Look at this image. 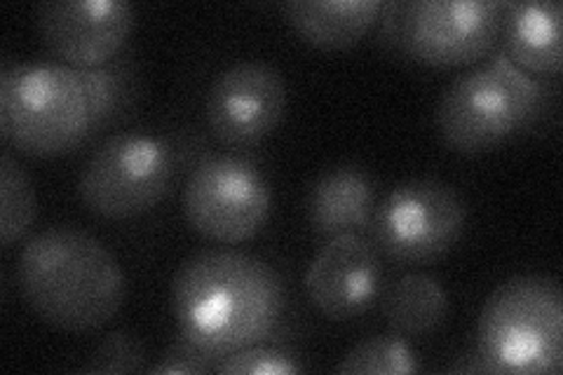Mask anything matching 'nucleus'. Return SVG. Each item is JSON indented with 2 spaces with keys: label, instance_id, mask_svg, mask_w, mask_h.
<instances>
[{
  "label": "nucleus",
  "instance_id": "f257e3e1",
  "mask_svg": "<svg viewBox=\"0 0 563 375\" xmlns=\"http://www.w3.org/2000/svg\"><path fill=\"white\" fill-rule=\"evenodd\" d=\"M172 300L184 341L221 362L268 341L285 315L287 287L263 258L209 249L179 267Z\"/></svg>",
  "mask_w": 563,
  "mask_h": 375
},
{
  "label": "nucleus",
  "instance_id": "f03ea898",
  "mask_svg": "<svg viewBox=\"0 0 563 375\" xmlns=\"http://www.w3.org/2000/svg\"><path fill=\"white\" fill-rule=\"evenodd\" d=\"M20 287L45 324L62 331H92L120 312L125 275L90 232L57 225L33 235L16 267Z\"/></svg>",
  "mask_w": 563,
  "mask_h": 375
},
{
  "label": "nucleus",
  "instance_id": "7ed1b4c3",
  "mask_svg": "<svg viewBox=\"0 0 563 375\" xmlns=\"http://www.w3.org/2000/svg\"><path fill=\"white\" fill-rule=\"evenodd\" d=\"M0 130L10 146L33 157H57L92 136V111L80 68L31 62L0 76Z\"/></svg>",
  "mask_w": 563,
  "mask_h": 375
},
{
  "label": "nucleus",
  "instance_id": "20e7f679",
  "mask_svg": "<svg viewBox=\"0 0 563 375\" xmlns=\"http://www.w3.org/2000/svg\"><path fill=\"white\" fill-rule=\"evenodd\" d=\"M477 354L488 373H561V284L544 275H517L493 289L479 315Z\"/></svg>",
  "mask_w": 563,
  "mask_h": 375
},
{
  "label": "nucleus",
  "instance_id": "39448f33",
  "mask_svg": "<svg viewBox=\"0 0 563 375\" xmlns=\"http://www.w3.org/2000/svg\"><path fill=\"white\" fill-rule=\"evenodd\" d=\"M540 103L542 87L500 49L446 87L437 106V128L451 148L482 153L528 128Z\"/></svg>",
  "mask_w": 563,
  "mask_h": 375
},
{
  "label": "nucleus",
  "instance_id": "423d86ee",
  "mask_svg": "<svg viewBox=\"0 0 563 375\" xmlns=\"http://www.w3.org/2000/svg\"><path fill=\"white\" fill-rule=\"evenodd\" d=\"M505 3L498 0H407L385 3L380 38L426 66L479 62L500 41Z\"/></svg>",
  "mask_w": 563,
  "mask_h": 375
},
{
  "label": "nucleus",
  "instance_id": "0eeeda50",
  "mask_svg": "<svg viewBox=\"0 0 563 375\" xmlns=\"http://www.w3.org/2000/svg\"><path fill=\"white\" fill-rule=\"evenodd\" d=\"M176 153L163 136L115 134L87 159L78 192L103 219H132L161 202L174 178Z\"/></svg>",
  "mask_w": 563,
  "mask_h": 375
},
{
  "label": "nucleus",
  "instance_id": "6e6552de",
  "mask_svg": "<svg viewBox=\"0 0 563 375\" xmlns=\"http://www.w3.org/2000/svg\"><path fill=\"white\" fill-rule=\"evenodd\" d=\"M273 190L263 172L242 155H211L184 188V217L202 238L223 244L252 240L266 225Z\"/></svg>",
  "mask_w": 563,
  "mask_h": 375
},
{
  "label": "nucleus",
  "instance_id": "1a4fd4ad",
  "mask_svg": "<svg viewBox=\"0 0 563 375\" xmlns=\"http://www.w3.org/2000/svg\"><path fill=\"white\" fill-rule=\"evenodd\" d=\"M465 202L439 178H411L376 207L372 235L401 263H430L455 246L465 230Z\"/></svg>",
  "mask_w": 563,
  "mask_h": 375
},
{
  "label": "nucleus",
  "instance_id": "9d476101",
  "mask_svg": "<svg viewBox=\"0 0 563 375\" xmlns=\"http://www.w3.org/2000/svg\"><path fill=\"white\" fill-rule=\"evenodd\" d=\"M209 130L225 146H254L271 136L287 111V82L268 62L246 59L223 68L207 92Z\"/></svg>",
  "mask_w": 563,
  "mask_h": 375
},
{
  "label": "nucleus",
  "instance_id": "9b49d317",
  "mask_svg": "<svg viewBox=\"0 0 563 375\" xmlns=\"http://www.w3.org/2000/svg\"><path fill=\"white\" fill-rule=\"evenodd\" d=\"M45 45L74 68H97L118 57L134 29V8L122 0H55L38 5Z\"/></svg>",
  "mask_w": 563,
  "mask_h": 375
},
{
  "label": "nucleus",
  "instance_id": "f8f14e48",
  "mask_svg": "<svg viewBox=\"0 0 563 375\" xmlns=\"http://www.w3.org/2000/svg\"><path fill=\"white\" fill-rule=\"evenodd\" d=\"M383 267L374 244L362 235L331 238L306 273L312 306L333 321L364 315L380 294Z\"/></svg>",
  "mask_w": 563,
  "mask_h": 375
},
{
  "label": "nucleus",
  "instance_id": "ddd939ff",
  "mask_svg": "<svg viewBox=\"0 0 563 375\" xmlns=\"http://www.w3.org/2000/svg\"><path fill=\"white\" fill-rule=\"evenodd\" d=\"M376 213L374 178L355 165L324 172L308 192V219L317 235H362Z\"/></svg>",
  "mask_w": 563,
  "mask_h": 375
},
{
  "label": "nucleus",
  "instance_id": "4468645a",
  "mask_svg": "<svg viewBox=\"0 0 563 375\" xmlns=\"http://www.w3.org/2000/svg\"><path fill=\"white\" fill-rule=\"evenodd\" d=\"M503 55L523 74L559 76L561 70V3L528 0L505 5Z\"/></svg>",
  "mask_w": 563,
  "mask_h": 375
},
{
  "label": "nucleus",
  "instance_id": "2eb2a0df",
  "mask_svg": "<svg viewBox=\"0 0 563 375\" xmlns=\"http://www.w3.org/2000/svg\"><path fill=\"white\" fill-rule=\"evenodd\" d=\"M380 0H289L282 14L308 43L327 49L355 45L383 12Z\"/></svg>",
  "mask_w": 563,
  "mask_h": 375
},
{
  "label": "nucleus",
  "instance_id": "dca6fc26",
  "mask_svg": "<svg viewBox=\"0 0 563 375\" xmlns=\"http://www.w3.org/2000/svg\"><path fill=\"white\" fill-rule=\"evenodd\" d=\"M449 296L430 275H404L385 298V319L401 338H426L444 324Z\"/></svg>",
  "mask_w": 563,
  "mask_h": 375
},
{
  "label": "nucleus",
  "instance_id": "f3484780",
  "mask_svg": "<svg viewBox=\"0 0 563 375\" xmlns=\"http://www.w3.org/2000/svg\"><path fill=\"white\" fill-rule=\"evenodd\" d=\"M343 375H409L420 373L416 350L401 335H372L352 348L336 366Z\"/></svg>",
  "mask_w": 563,
  "mask_h": 375
},
{
  "label": "nucleus",
  "instance_id": "a211bd4d",
  "mask_svg": "<svg viewBox=\"0 0 563 375\" xmlns=\"http://www.w3.org/2000/svg\"><path fill=\"white\" fill-rule=\"evenodd\" d=\"M87 95H90L92 134L106 128L128 109L134 95V74L128 62H109L97 68H80Z\"/></svg>",
  "mask_w": 563,
  "mask_h": 375
},
{
  "label": "nucleus",
  "instance_id": "6ab92c4d",
  "mask_svg": "<svg viewBox=\"0 0 563 375\" xmlns=\"http://www.w3.org/2000/svg\"><path fill=\"white\" fill-rule=\"evenodd\" d=\"M35 219V190L26 172L3 153L0 157V242L12 246Z\"/></svg>",
  "mask_w": 563,
  "mask_h": 375
},
{
  "label": "nucleus",
  "instance_id": "aec40b11",
  "mask_svg": "<svg viewBox=\"0 0 563 375\" xmlns=\"http://www.w3.org/2000/svg\"><path fill=\"white\" fill-rule=\"evenodd\" d=\"M146 368V352L136 335L128 331H113L95 348L90 362L82 373L115 375V373H141Z\"/></svg>",
  "mask_w": 563,
  "mask_h": 375
},
{
  "label": "nucleus",
  "instance_id": "412c9836",
  "mask_svg": "<svg viewBox=\"0 0 563 375\" xmlns=\"http://www.w3.org/2000/svg\"><path fill=\"white\" fill-rule=\"evenodd\" d=\"M301 371L303 364L291 352L266 348L263 343L228 354L217 366L221 375H294Z\"/></svg>",
  "mask_w": 563,
  "mask_h": 375
},
{
  "label": "nucleus",
  "instance_id": "4be33fe9",
  "mask_svg": "<svg viewBox=\"0 0 563 375\" xmlns=\"http://www.w3.org/2000/svg\"><path fill=\"white\" fill-rule=\"evenodd\" d=\"M219 360L211 356L207 352H202L200 348H196L188 341L174 343L165 356L161 360V364H155L151 371L155 375H165V373H217Z\"/></svg>",
  "mask_w": 563,
  "mask_h": 375
},
{
  "label": "nucleus",
  "instance_id": "5701e85b",
  "mask_svg": "<svg viewBox=\"0 0 563 375\" xmlns=\"http://www.w3.org/2000/svg\"><path fill=\"white\" fill-rule=\"evenodd\" d=\"M449 371L451 373H488L484 362H482V356L477 354V350L465 354V356H457V362L451 364Z\"/></svg>",
  "mask_w": 563,
  "mask_h": 375
}]
</instances>
